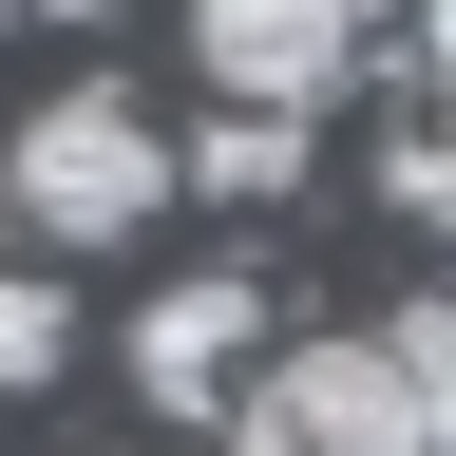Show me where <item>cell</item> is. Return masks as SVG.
Wrapping results in <instances>:
<instances>
[{
	"label": "cell",
	"mask_w": 456,
	"mask_h": 456,
	"mask_svg": "<svg viewBox=\"0 0 456 456\" xmlns=\"http://www.w3.org/2000/svg\"><path fill=\"white\" fill-rule=\"evenodd\" d=\"M152 209H171V134H152V95H114V77H57L20 134H0V228H20L38 266H77V248H134Z\"/></svg>",
	"instance_id": "6da1fadb"
},
{
	"label": "cell",
	"mask_w": 456,
	"mask_h": 456,
	"mask_svg": "<svg viewBox=\"0 0 456 456\" xmlns=\"http://www.w3.org/2000/svg\"><path fill=\"white\" fill-rule=\"evenodd\" d=\"M209 419H228V456H437V437H456L437 399L380 362V323H362V342H305V362H248Z\"/></svg>",
	"instance_id": "7a4b0ae2"
},
{
	"label": "cell",
	"mask_w": 456,
	"mask_h": 456,
	"mask_svg": "<svg viewBox=\"0 0 456 456\" xmlns=\"http://www.w3.org/2000/svg\"><path fill=\"white\" fill-rule=\"evenodd\" d=\"M191 77L248 95V114H323L362 77V20L342 0H191Z\"/></svg>",
	"instance_id": "3957f363"
},
{
	"label": "cell",
	"mask_w": 456,
	"mask_h": 456,
	"mask_svg": "<svg viewBox=\"0 0 456 456\" xmlns=\"http://www.w3.org/2000/svg\"><path fill=\"white\" fill-rule=\"evenodd\" d=\"M248 342H266V285H248V266H191V285H152V305H134L114 362H134L152 419H209V399L248 380Z\"/></svg>",
	"instance_id": "277c9868"
},
{
	"label": "cell",
	"mask_w": 456,
	"mask_h": 456,
	"mask_svg": "<svg viewBox=\"0 0 456 456\" xmlns=\"http://www.w3.org/2000/svg\"><path fill=\"white\" fill-rule=\"evenodd\" d=\"M171 191H228V209H285V191H305V114H248V95H228L209 134L171 152Z\"/></svg>",
	"instance_id": "5b68a950"
},
{
	"label": "cell",
	"mask_w": 456,
	"mask_h": 456,
	"mask_svg": "<svg viewBox=\"0 0 456 456\" xmlns=\"http://www.w3.org/2000/svg\"><path fill=\"white\" fill-rule=\"evenodd\" d=\"M57 362H77V305H57V266L20 248V266H0V399H20V380H57Z\"/></svg>",
	"instance_id": "8992f818"
},
{
	"label": "cell",
	"mask_w": 456,
	"mask_h": 456,
	"mask_svg": "<svg viewBox=\"0 0 456 456\" xmlns=\"http://www.w3.org/2000/svg\"><path fill=\"white\" fill-rule=\"evenodd\" d=\"M380 209H399V228H456V152L419 134V114H399V134H380Z\"/></svg>",
	"instance_id": "52a82bcc"
},
{
	"label": "cell",
	"mask_w": 456,
	"mask_h": 456,
	"mask_svg": "<svg viewBox=\"0 0 456 456\" xmlns=\"http://www.w3.org/2000/svg\"><path fill=\"white\" fill-rule=\"evenodd\" d=\"M380 362H399V380L456 419V305H399V323H380Z\"/></svg>",
	"instance_id": "ba28073f"
},
{
	"label": "cell",
	"mask_w": 456,
	"mask_h": 456,
	"mask_svg": "<svg viewBox=\"0 0 456 456\" xmlns=\"http://www.w3.org/2000/svg\"><path fill=\"white\" fill-rule=\"evenodd\" d=\"M342 20H362V38H380V20H419V0H342Z\"/></svg>",
	"instance_id": "9c48e42d"
},
{
	"label": "cell",
	"mask_w": 456,
	"mask_h": 456,
	"mask_svg": "<svg viewBox=\"0 0 456 456\" xmlns=\"http://www.w3.org/2000/svg\"><path fill=\"white\" fill-rule=\"evenodd\" d=\"M0 20H20V0H0Z\"/></svg>",
	"instance_id": "30bf717a"
}]
</instances>
